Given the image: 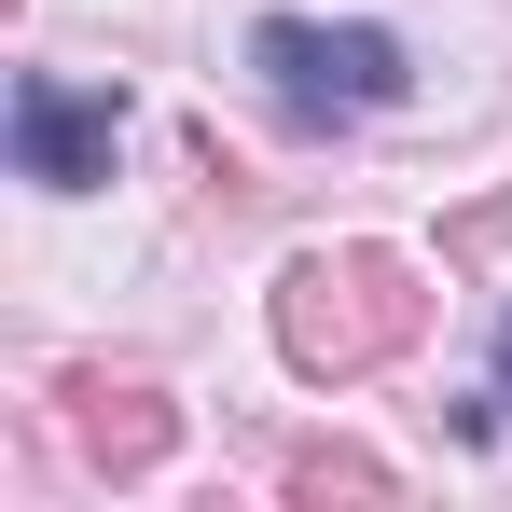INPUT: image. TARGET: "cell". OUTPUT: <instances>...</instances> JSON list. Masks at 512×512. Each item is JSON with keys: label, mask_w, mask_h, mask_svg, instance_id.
<instances>
[{"label": "cell", "mask_w": 512, "mask_h": 512, "mask_svg": "<svg viewBox=\"0 0 512 512\" xmlns=\"http://www.w3.org/2000/svg\"><path fill=\"white\" fill-rule=\"evenodd\" d=\"M277 485H291L305 512H333V499H402V471H388L374 443H291V457H277Z\"/></svg>", "instance_id": "cell-5"}, {"label": "cell", "mask_w": 512, "mask_h": 512, "mask_svg": "<svg viewBox=\"0 0 512 512\" xmlns=\"http://www.w3.org/2000/svg\"><path fill=\"white\" fill-rule=\"evenodd\" d=\"M416 333H429V291H416L402 250H374V236L291 250V277H277V360H291L305 388H360V374H388Z\"/></svg>", "instance_id": "cell-1"}, {"label": "cell", "mask_w": 512, "mask_h": 512, "mask_svg": "<svg viewBox=\"0 0 512 512\" xmlns=\"http://www.w3.org/2000/svg\"><path fill=\"white\" fill-rule=\"evenodd\" d=\"M250 70H263V97H277L291 125H374L388 97L416 84V56H402L388 28H319V14H263Z\"/></svg>", "instance_id": "cell-2"}, {"label": "cell", "mask_w": 512, "mask_h": 512, "mask_svg": "<svg viewBox=\"0 0 512 512\" xmlns=\"http://www.w3.org/2000/svg\"><path fill=\"white\" fill-rule=\"evenodd\" d=\"M56 402H70V443H84V471H111V485H153V471L180 457V402L153 388V374L70 360V374H56Z\"/></svg>", "instance_id": "cell-3"}, {"label": "cell", "mask_w": 512, "mask_h": 512, "mask_svg": "<svg viewBox=\"0 0 512 512\" xmlns=\"http://www.w3.org/2000/svg\"><path fill=\"white\" fill-rule=\"evenodd\" d=\"M111 139H125V97H111V84H56V70L14 84V180L97 194V180H111Z\"/></svg>", "instance_id": "cell-4"}, {"label": "cell", "mask_w": 512, "mask_h": 512, "mask_svg": "<svg viewBox=\"0 0 512 512\" xmlns=\"http://www.w3.org/2000/svg\"><path fill=\"white\" fill-rule=\"evenodd\" d=\"M512 429V305H499V346H485V388L457 402V443H499Z\"/></svg>", "instance_id": "cell-6"}]
</instances>
